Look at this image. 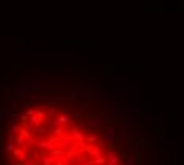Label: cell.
I'll list each match as a JSON object with an SVG mask.
<instances>
[{"mask_svg": "<svg viewBox=\"0 0 184 165\" xmlns=\"http://www.w3.org/2000/svg\"><path fill=\"white\" fill-rule=\"evenodd\" d=\"M81 153H80V148H78L76 145H73V146H70L68 148V153H67V157L68 159H73V157H78Z\"/></svg>", "mask_w": 184, "mask_h": 165, "instance_id": "obj_10", "label": "cell"}, {"mask_svg": "<svg viewBox=\"0 0 184 165\" xmlns=\"http://www.w3.org/2000/svg\"><path fill=\"white\" fill-rule=\"evenodd\" d=\"M73 145H76V141H75V138H73V135H70V134H65L57 141V146H62V148H67V149L70 148V146H73Z\"/></svg>", "mask_w": 184, "mask_h": 165, "instance_id": "obj_1", "label": "cell"}, {"mask_svg": "<svg viewBox=\"0 0 184 165\" xmlns=\"http://www.w3.org/2000/svg\"><path fill=\"white\" fill-rule=\"evenodd\" d=\"M40 160H41V165H53L54 162H56V157H53L51 154H41V157H40Z\"/></svg>", "mask_w": 184, "mask_h": 165, "instance_id": "obj_8", "label": "cell"}, {"mask_svg": "<svg viewBox=\"0 0 184 165\" xmlns=\"http://www.w3.org/2000/svg\"><path fill=\"white\" fill-rule=\"evenodd\" d=\"M100 154H102V148H100L99 145H92V149H91V156H92V157L100 156Z\"/></svg>", "mask_w": 184, "mask_h": 165, "instance_id": "obj_16", "label": "cell"}, {"mask_svg": "<svg viewBox=\"0 0 184 165\" xmlns=\"http://www.w3.org/2000/svg\"><path fill=\"white\" fill-rule=\"evenodd\" d=\"M37 132H38L40 135H46V134H48V127H43V126H40L38 129H37Z\"/></svg>", "mask_w": 184, "mask_h": 165, "instance_id": "obj_25", "label": "cell"}, {"mask_svg": "<svg viewBox=\"0 0 184 165\" xmlns=\"http://www.w3.org/2000/svg\"><path fill=\"white\" fill-rule=\"evenodd\" d=\"M124 165H133V157H126V160H124Z\"/></svg>", "mask_w": 184, "mask_h": 165, "instance_id": "obj_28", "label": "cell"}, {"mask_svg": "<svg viewBox=\"0 0 184 165\" xmlns=\"http://www.w3.org/2000/svg\"><path fill=\"white\" fill-rule=\"evenodd\" d=\"M34 146H37V140H35V134H32V135H29L26 138V148H34Z\"/></svg>", "mask_w": 184, "mask_h": 165, "instance_id": "obj_13", "label": "cell"}, {"mask_svg": "<svg viewBox=\"0 0 184 165\" xmlns=\"http://www.w3.org/2000/svg\"><path fill=\"white\" fill-rule=\"evenodd\" d=\"M19 130H21V126H18V124H13L11 126V129H10V132H13V134H19Z\"/></svg>", "mask_w": 184, "mask_h": 165, "instance_id": "obj_23", "label": "cell"}, {"mask_svg": "<svg viewBox=\"0 0 184 165\" xmlns=\"http://www.w3.org/2000/svg\"><path fill=\"white\" fill-rule=\"evenodd\" d=\"M65 134H67V132H65V129H64V126H56L53 129V135L57 137V138H62Z\"/></svg>", "mask_w": 184, "mask_h": 165, "instance_id": "obj_12", "label": "cell"}, {"mask_svg": "<svg viewBox=\"0 0 184 165\" xmlns=\"http://www.w3.org/2000/svg\"><path fill=\"white\" fill-rule=\"evenodd\" d=\"M130 145H132V151H138V149H140V143H138L137 140H133Z\"/></svg>", "mask_w": 184, "mask_h": 165, "instance_id": "obj_26", "label": "cell"}, {"mask_svg": "<svg viewBox=\"0 0 184 165\" xmlns=\"http://www.w3.org/2000/svg\"><path fill=\"white\" fill-rule=\"evenodd\" d=\"M34 165H37V164H34Z\"/></svg>", "mask_w": 184, "mask_h": 165, "instance_id": "obj_33", "label": "cell"}, {"mask_svg": "<svg viewBox=\"0 0 184 165\" xmlns=\"http://www.w3.org/2000/svg\"><path fill=\"white\" fill-rule=\"evenodd\" d=\"M5 149H7V153L10 156H13V153H15V149H16V145L11 143V141H8V143L5 145Z\"/></svg>", "mask_w": 184, "mask_h": 165, "instance_id": "obj_17", "label": "cell"}, {"mask_svg": "<svg viewBox=\"0 0 184 165\" xmlns=\"http://www.w3.org/2000/svg\"><path fill=\"white\" fill-rule=\"evenodd\" d=\"M72 127H73V138H75V141H86V134L83 132L81 129H78V127L75 126V124H72Z\"/></svg>", "mask_w": 184, "mask_h": 165, "instance_id": "obj_5", "label": "cell"}, {"mask_svg": "<svg viewBox=\"0 0 184 165\" xmlns=\"http://www.w3.org/2000/svg\"><path fill=\"white\" fill-rule=\"evenodd\" d=\"M86 141H87V143H91V145H94L95 141H97V137H95V135H89V137H86Z\"/></svg>", "mask_w": 184, "mask_h": 165, "instance_id": "obj_24", "label": "cell"}, {"mask_svg": "<svg viewBox=\"0 0 184 165\" xmlns=\"http://www.w3.org/2000/svg\"><path fill=\"white\" fill-rule=\"evenodd\" d=\"M119 164H121L119 156L114 151H108V165H119Z\"/></svg>", "mask_w": 184, "mask_h": 165, "instance_id": "obj_6", "label": "cell"}, {"mask_svg": "<svg viewBox=\"0 0 184 165\" xmlns=\"http://www.w3.org/2000/svg\"><path fill=\"white\" fill-rule=\"evenodd\" d=\"M92 160L95 162V165H107V164H108V159H105L102 154H100V156H95Z\"/></svg>", "mask_w": 184, "mask_h": 165, "instance_id": "obj_15", "label": "cell"}, {"mask_svg": "<svg viewBox=\"0 0 184 165\" xmlns=\"http://www.w3.org/2000/svg\"><path fill=\"white\" fill-rule=\"evenodd\" d=\"M114 138H116V130H114V127H108V129L105 130V140L113 141Z\"/></svg>", "mask_w": 184, "mask_h": 165, "instance_id": "obj_11", "label": "cell"}, {"mask_svg": "<svg viewBox=\"0 0 184 165\" xmlns=\"http://www.w3.org/2000/svg\"><path fill=\"white\" fill-rule=\"evenodd\" d=\"M41 99L48 100V102H51V103H56V105H64V99L61 95H43Z\"/></svg>", "mask_w": 184, "mask_h": 165, "instance_id": "obj_7", "label": "cell"}, {"mask_svg": "<svg viewBox=\"0 0 184 165\" xmlns=\"http://www.w3.org/2000/svg\"><path fill=\"white\" fill-rule=\"evenodd\" d=\"M27 88H32V89H37V88H40L38 78H32V80H30V82H27Z\"/></svg>", "mask_w": 184, "mask_h": 165, "instance_id": "obj_18", "label": "cell"}, {"mask_svg": "<svg viewBox=\"0 0 184 165\" xmlns=\"http://www.w3.org/2000/svg\"><path fill=\"white\" fill-rule=\"evenodd\" d=\"M18 135H21V137H24V138H27L29 135H32V130H29L27 127L22 126V127H21V130H19V134H18Z\"/></svg>", "mask_w": 184, "mask_h": 165, "instance_id": "obj_19", "label": "cell"}, {"mask_svg": "<svg viewBox=\"0 0 184 165\" xmlns=\"http://www.w3.org/2000/svg\"><path fill=\"white\" fill-rule=\"evenodd\" d=\"M99 146H100L102 149H108V148H111V145H110V141H107L105 138L99 141Z\"/></svg>", "mask_w": 184, "mask_h": 165, "instance_id": "obj_20", "label": "cell"}, {"mask_svg": "<svg viewBox=\"0 0 184 165\" xmlns=\"http://www.w3.org/2000/svg\"><path fill=\"white\" fill-rule=\"evenodd\" d=\"M68 122H70V119H68V113H67V111H62V113L57 116L56 121H54V122H49V124H53L54 127H56V126H64V127H65Z\"/></svg>", "mask_w": 184, "mask_h": 165, "instance_id": "obj_2", "label": "cell"}, {"mask_svg": "<svg viewBox=\"0 0 184 165\" xmlns=\"http://www.w3.org/2000/svg\"><path fill=\"white\" fill-rule=\"evenodd\" d=\"M35 114H37V116H40V118H45V119H46V113L43 111V110H37Z\"/></svg>", "mask_w": 184, "mask_h": 165, "instance_id": "obj_30", "label": "cell"}, {"mask_svg": "<svg viewBox=\"0 0 184 165\" xmlns=\"http://www.w3.org/2000/svg\"><path fill=\"white\" fill-rule=\"evenodd\" d=\"M11 157H15L16 160H19V162H24L27 159V151L24 148H21V146H16V149H15V153H13Z\"/></svg>", "mask_w": 184, "mask_h": 165, "instance_id": "obj_4", "label": "cell"}, {"mask_svg": "<svg viewBox=\"0 0 184 165\" xmlns=\"http://www.w3.org/2000/svg\"><path fill=\"white\" fill-rule=\"evenodd\" d=\"M10 165H24V162H16V159L11 157L10 159Z\"/></svg>", "mask_w": 184, "mask_h": 165, "instance_id": "obj_31", "label": "cell"}, {"mask_svg": "<svg viewBox=\"0 0 184 165\" xmlns=\"http://www.w3.org/2000/svg\"><path fill=\"white\" fill-rule=\"evenodd\" d=\"M16 138H18V135L13 134V132H8V134H7V140L11 141V143H15V145H16Z\"/></svg>", "mask_w": 184, "mask_h": 165, "instance_id": "obj_21", "label": "cell"}, {"mask_svg": "<svg viewBox=\"0 0 184 165\" xmlns=\"http://www.w3.org/2000/svg\"><path fill=\"white\" fill-rule=\"evenodd\" d=\"M64 165H70V164H68V162H65V164H64Z\"/></svg>", "mask_w": 184, "mask_h": 165, "instance_id": "obj_32", "label": "cell"}, {"mask_svg": "<svg viewBox=\"0 0 184 165\" xmlns=\"http://www.w3.org/2000/svg\"><path fill=\"white\" fill-rule=\"evenodd\" d=\"M21 121L22 122H29L30 121V116H29V114H21Z\"/></svg>", "mask_w": 184, "mask_h": 165, "instance_id": "obj_29", "label": "cell"}, {"mask_svg": "<svg viewBox=\"0 0 184 165\" xmlns=\"http://www.w3.org/2000/svg\"><path fill=\"white\" fill-rule=\"evenodd\" d=\"M35 113H37V108H32V107H29L27 111H26V114H29V116H34Z\"/></svg>", "mask_w": 184, "mask_h": 165, "instance_id": "obj_27", "label": "cell"}, {"mask_svg": "<svg viewBox=\"0 0 184 165\" xmlns=\"http://www.w3.org/2000/svg\"><path fill=\"white\" fill-rule=\"evenodd\" d=\"M78 97L81 100H87L91 97V89L89 88H80L78 89Z\"/></svg>", "mask_w": 184, "mask_h": 165, "instance_id": "obj_9", "label": "cell"}, {"mask_svg": "<svg viewBox=\"0 0 184 165\" xmlns=\"http://www.w3.org/2000/svg\"><path fill=\"white\" fill-rule=\"evenodd\" d=\"M16 146H26V138H24V137L18 135V138H16Z\"/></svg>", "mask_w": 184, "mask_h": 165, "instance_id": "obj_22", "label": "cell"}, {"mask_svg": "<svg viewBox=\"0 0 184 165\" xmlns=\"http://www.w3.org/2000/svg\"><path fill=\"white\" fill-rule=\"evenodd\" d=\"M37 146H38L40 149H43V151H53L54 148H56L57 145H54V141H51V140H38L37 141Z\"/></svg>", "mask_w": 184, "mask_h": 165, "instance_id": "obj_3", "label": "cell"}, {"mask_svg": "<svg viewBox=\"0 0 184 165\" xmlns=\"http://www.w3.org/2000/svg\"><path fill=\"white\" fill-rule=\"evenodd\" d=\"M49 154H51L53 157H56V159L62 157V156H65V153H64V149H62V148H54L53 151H49Z\"/></svg>", "mask_w": 184, "mask_h": 165, "instance_id": "obj_14", "label": "cell"}]
</instances>
